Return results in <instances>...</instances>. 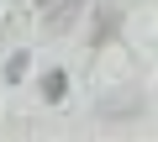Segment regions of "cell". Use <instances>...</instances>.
Instances as JSON below:
<instances>
[{"label": "cell", "instance_id": "obj_2", "mask_svg": "<svg viewBox=\"0 0 158 142\" xmlns=\"http://www.w3.org/2000/svg\"><path fill=\"white\" fill-rule=\"evenodd\" d=\"M27 68H32V53L16 47V53L6 58V84H21V79H27Z\"/></svg>", "mask_w": 158, "mask_h": 142}, {"label": "cell", "instance_id": "obj_3", "mask_svg": "<svg viewBox=\"0 0 158 142\" xmlns=\"http://www.w3.org/2000/svg\"><path fill=\"white\" fill-rule=\"evenodd\" d=\"M42 6H48V0H42Z\"/></svg>", "mask_w": 158, "mask_h": 142}, {"label": "cell", "instance_id": "obj_1", "mask_svg": "<svg viewBox=\"0 0 158 142\" xmlns=\"http://www.w3.org/2000/svg\"><path fill=\"white\" fill-rule=\"evenodd\" d=\"M63 95H69V74H63V68H48V74H42V100L58 105Z\"/></svg>", "mask_w": 158, "mask_h": 142}]
</instances>
